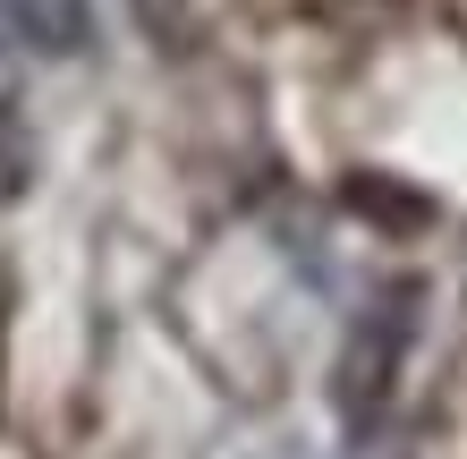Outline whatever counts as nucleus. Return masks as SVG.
<instances>
[{"label": "nucleus", "mask_w": 467, "mask_h": 459, "mask_svg": "<svg viewBox=\"0 0 467 459\" xmlns=\"http://www.w3.org/2000/svg\"><path fill=\"white\" fill-rule=\"evenodd\" d=\"M0 17H9V35L35 43V51H77L94 35L86 0H0Z\"/></svg>", "instance_id": "f03ea898"}, {"label": "nucleus", "mask_w": 467, "mask_h": 459, "mask_svg": "<svg viewBox=\"0 0 467 459\" xmlns=\"http://www.w3.org/2000/svg\"><path fill=\"white\" fill-rule=\"evenodd\" d=\"M9 43H17V35H9V17H0V77H9Z\"/></svg>", "instance_id": "20e7f679"}, {"label": "nucleus", "mask_w": 467, "mask_h": 459, "mask_svg": "<svg viewBox=\"0 0 467 459\" xmlns=\"http://www.w3.org/2000/svg\"><path fill=\"white\" fill-rule=\"evenodd\" d=\"M400 340H408V289H400L391 307H374L366 323H357V340H348V358H340V417H348V425H374L382 391H391Z\"/></svg>", "instance_id": "f257e3e1"}, {"label": "nucleus", "mask_w": 467, "mask_h": 459, "mask_svg": "<svg viewBox=\"0 0 467 459\" xmlns=\"http://www.w3.org/2000/svg\"><path fill=\"white\" fill-rule=\"evenodd\" d=\"M348 204H357V213H382V222H425V204H417V196H400V187H374V179H357V187H348Z\"/></svg>", "instance_id": "7ed1b4c3"}]
</instances>
